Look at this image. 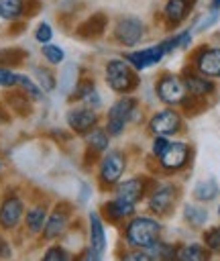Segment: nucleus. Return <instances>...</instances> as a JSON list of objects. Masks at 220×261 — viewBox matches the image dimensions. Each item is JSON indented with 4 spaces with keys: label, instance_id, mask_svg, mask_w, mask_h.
Returning a JSON list of instances; mask_svg holds the SVG:
<instances>
[{
    "label": "nucleus",
    "instance_id": "1",
    "mask_svg": "<svg viewBox=\"0 0 220 261\" xmlns=\"http://www.w3.org/2000/svg\"><path fill=\"white\" fill-rule=\"evenodd\" d=\"M104 80L116 94H130L139 88V75L124 57H112L104 65Z\"/></svg>",
    "mask_w": 220,
    "mask_h": 261
},
{
    "label": "nucleus",
    "instance_id": "2",
    "mask_svg": "<svg viewBox=\"0 0 220 261\" xmlns=\"http://www.w3.org/2000/svg\"><path fill=\"white\" fill-rule=\"evenodd\" d=\"M26 210V198L16 188H6L0 196V232H14L20 228Z\"/></svg>",
    "mask_w": 220,
    "mask_h": 261
},
{
    "label": "nucleus",
    "instance_id": "3",
    "mask_svg": "<svg viewBox=\"0 0 220 261\" xmlns=\"http://www.w3.org/2000/svg\"><path fill=\"white\" fill-rule=\"evenodd\" d=\"M136 114H139V102L136 98H132L130 94H124L120 96L106 112V133L110 137H120L126 128L128 122L136 120Z\"/></svg>",
    "mask_w": 220,
    "mask_h": 261
},
{
    "label": "nucleus",
    "instance_id": "4",
    "mask_svg": "<svg viewBox=\"0 0 220 261\" xmlns=\"http://www.w3.org/2000/svg\"><path fill=\"white\" fill-rule=\"evenodd\" d=\"M159 234H161V222L151 216H130L126 230H124L126 243L130 247L145 249V251L155 241H159Z\"/></svg>",
    "mask_w": 220,
    "mask_h": 261
},
{
    "label": "nucleus",
    "instance_id": "5",
    "mask_svg": "<svg viewBox=\"0 0 220 261\" xmlns=\"http://www.w3.org/2000/svg\"><path fill=\"white\" fill-rule=\"evenodd\" d=\"M71 216H73V204L67 202V200H59L51 206L49 210V216H47V222L43 226V232L39 234L41 241L45 243H53L57 239H61L69 224H71Z\"/></svg>",
    "mask_w": 220,
    "mask_h": 261
},
{
    "label": "nucleus",
    "instance_id": "6",
    "mask_svg": "<svg viewBox=\"0 0 220 261\" xmlns=\"http://www.w3.org/2000/svg\"><path fill=\"white\" fill-rule=\"evenodd\" d=\"M126 169V155L118 149H108L98 161V181L102 188H114Z\"/></svg>",
    "mask_w": 220,
    "mask_h": 261
},
{
    "label": "nucleus",
    "instance_id": "7",
    "mask_svg": "<svg viewBox=\"0 0 220 261\" xmlns=\"http://www.w3.org/2000/svg\"><path fill=\"white\" fill-rule=\"evenodd\" d=\"M147 35V24L143 18L134 16V14H126V16H120L116 22H114V29H112V39L122 45V47H134L139 45Z\"/></svg>",
    "mask_w": 220,
    "mask_h": 261
},
{
    "label": "nucleus",
    "instance_id": "8",
    "mask_svg": "<svg viewBox=\"0 0 220 261\" xmlns=\"http://www.w3.org/2000/svg\"><path fill=\"white\" fill-rule=\"evenodd\" d=\"M155 92H157L159 100L165 102L167 106H181L187 100V90H185L183 80L169 71L159 75V80L155 84Z\"/></svg>",
    "mask_w": 220,
    "mask_h": 261
},
{
    "label": "nucleus",
    "instance_id": "9",
    "mask_svg": "<svg viewBox=\"0 0 220 261\" xmlns=\"http://www.w3.org/2000/svg\"><path fill=\"white\" fill-rule=\"evenodd\" d=\"M65 122H67V128L73 133V135H88L92 128L98 126L100 122V116L94 108L90 106H84V104H73L71 108H67L65 112Z\"/></svg>",
    "mask_w": 220,
    "mask_h": 261
},
{
    "label": "nucleus",
    "instance_id": "10",
    "mask_svg": "<svg viewBox=\"0 0 220 261\" xmlns=\"http://www.w3.org/2000/svg\"><path fill=\"white\" fill-rule=\"evenodd\" d=\"M179 190L173 184H159L157 188H153V192H149L147 196V206L153 214L157 216H167L177 202Z\"/></svg>",
    "mask_w": 220,
    "mask_h": 261
},
{
    "label": "nucleus",
    "instance_id": "11",
    "mask_svg": "<svg viewBox=\"0 0 220 261\" xmlns=\"http://www.w3.org/2000/svg\"><path fill=\"white\" fill-rule=\"evenodd\" d=\"M41 8L39 0H0V16L2 22L14 24L29 20Z\"/></svg>",
    "mask_w": 220,
    "mask_h": 261
},
{
    "label": "nucleus",
    "instance_id": "12",
    "mask_svg": "<svg viewBox=\"0 0 220 261\" xmlns=\"http://www.w3.org/2000/svg\"><path fill=\"white\" fill-rule=\"evenodd\" d=\"M181 130V114L173 108L157 110L149 120V133L153 137H173Z\"/></svg>",
    "mask_w": 220,
    "mask_h": 261
},
{
    "label": "nucleus",
    "instance_id": "13",
    "mask_svg": "<svg viewBox=\"0 0 220 261\" xmlns=\"http://www.w3.org/2000/svg\"><path fill=\"white\" fill-rule=\"evenodd\" d=\"M67 100L71 104H84V106H90L94 110H98L102 106V96L96 88V82L94 77H88V75H79L75 86L71 88V92L67 94Z\"/></svg>",
    "mask_w": 220,
    "mask_h": 261
},
{
    "label": "nucleus",
    "instance_id": "14",
    "mask_svg": "<svg viewBox=\"0 0 220 261\" xmlns=\"http://www.w3.org/2000/svg\"><path fill=\"white\" fill-rule=\"evenodd\" d=\"M49 202L47 200H35L33 204L26 206L24 210V218H22V228L29 237H39L43 232V226L47 222L49 216Z\"/></svg>",
    "mask_w": 220,
    "mask_h": 261
},
{
    "label": "nucleus",
    "instance_id": "15",
    "mask_svg": "<svg viewBox=\"0 0 220 261\" xmlns=\"http://www.w3.org/2000/svg\"><path fill=\"white\" fill-rule=\"evenodd\" d=\"M157 159H159V167L163 171H169V173L179 171V169L185 167V163L189 159V147L185 143H181V141H173V143L169 141L167 149Z\"/></svg>",
    "mask_w": 220,
    "mask_h": 261
},
{
    "label": "nucleus",
    "instance_id": "16",
    "mask_svg": "<svg viewBox=\"0 0 220 261\" xmlns=\"http://www.w3.org/2000/svg\"><path fill=\"white\" fill-rule=\"evenodd\" d=\"M149 186L151 181L147 177H141V175H134V177H128V179H120L116 186H114V194L130 204H136L141 200H145L149 196Z\"/></svg>",
    "mask_w": 220,
    "mask_h": 261
},
{
    "label": "nucleus",
    "instance_id": "17",
    "mask_svg": "<svg viewBox=\"0 0 220 261\" xmlns=\"http://www.w3.org/2000/svg\"><path fill=\"white\" fill-rule=\"evenodd\" d=\"M163 57H165V49H163L161 43L143 47V49H139V51H128V53L124 55V59L132 65L134 71H143V69H147V67H153V65H157Z\"/></svg>",
    "mask_w": 220,
    "mask_h": 261
},
{
    "label": "nucleus",
    "instance_id": "18",
    "mask_svg": "<svg viewBox=\"0 0 220 261\" xmlns=\"http://www.w3.org/2000/svg\"><path fill=\"white\" fill-rule=\"evenodd\" d=\"M196 2L198 0H167L161 10V18H163L165 27L167 29L179 27L196 8Z\"/></svg>",
    "mask_w": 220,
    "mask_h": 261
},
{
    "label": "nucleus",
    "instance_id": "19",
    "mask_svg": "<svg viewBox=\"0 0 220 261\" xmlns=\"http://www.w3.org/2000/svg\"><path fill=\"white\" fill-rule=\"evenodd\" d=\"M194 67L206 77H220V47H200L194 55Z\"/></svg>",
    "mask_w": 220,
    "mask_h": 261
},
{
    "label": "nucleus",
    "instance_id": "20",
    "mask_svg": "<svg viewBox=\"0 0 220 261\" xmlns=\"http://www.w3.org/2000/svg\"><path fill=\"white\" fill-rule=\"evenodd\" d=\"M106 29H108V16L104 12H92L90 16H86L84 20H79L73 29V33L79 37V39H86V41H92V39H100L106 35Z\"/></svg>",
    "mask_w": 220,
    "mask_h": 261
},
{
    "label": "nucleus",
    "instance_id": "21",
    "mask_svg": "<svg viewBox=\"0 0 220 261\" xmlns=\"http://www.w3.org/2000/svg\"><path fill=\"white\" fill-rule=\"evenodd\" d=\"M134 210H136V204H130V202H126V200L114 196V198H110V200H106V202L102 204L100 214H102L104 218H108L110 222H118V220L130 218V216L134 214Z\"/></svg>",
    "mask_w": 220,
    "mask_h": 261
},
{
    "label": "nucleus",
    "instance_id": "22",
    "mask_svg": "<svg viewBox=\"0 0 220 261\" xmlns=\"http://www.w3.org/2000/svg\"><path fill=\"white\" fill-rule=\"evenodd\" d=\"M4 104L6 108L10 110V114L14 116H20V118H26L33 114V102L18 90V88H12V90H4Z\"/></svg>",
    "mask_w": 220,
    "mask_h": 261
},
{
    "label": "nucleus",
    "instance_id": "23",
    "mask_svg": "<svg viewBox=\"0 0 220 261\" xmlns=\"http://www.w3.org/2000/svg\"><path fill=\"white\" fill-rule=\"evenodd\" d=\"M88 234H90V249L96 255H102L106 249V230L100 212H90L88 216Z\"/></svg>",
    "mask_w": 220,
    "mask_h": 261
},
{
    "label": "nucleus",
    "instance_id": "24",
    "mask_svg": "<svg viewBox=\"0 0 220 261\" xmlns=\"http://www.w3.org/2000/svg\"><path fill=\"white\" fill-rule=\"evenodd\" d=\"M181 80L185 84L187 94H191L194 98H202V96H208L214 92V84L210 82V77H206L198 71H183Z\"/></svg>",
    "mask_w": 220,
    "mask_h": 261
},
{
    "label": "nucleus",
    "instance_id": "25",
    "mask_svg": "<svg viewBox=\"0 0 220 261\" xmlns=\"http://www.w3.org/2000/svg\"><path fill=\"white\" fill-rule=\"evenodd\" d=\"M84 141H86V151L92 153V155H96V157L98 155H104L110 149V135L102 126H96L88 135H84Z\"/></svg>",
    "mask_w": 220,
    "mask_h": 261
},
{
    "label": "nucleus",
    "instance_id": "26",
    "mask_svg": "<svg viewBox=\"0 0 220 261\" xmlns=\"http://www.w3.org/2000/svg\"><path fill=\"white\" fill-rule=\"evenodd\" d=\"M16 88L33 102V104H37V102H43L45 100V92L41 90V86L33 80V75H29V73H22V71H18V80H16Z\"/></svg>",
    "mask_w": 220,
    "mask_h": 261
},
{
    "label": "nucleus",
    "instance_id": "27",
    "mask_svg": "<svg viewBox=\"0 0 220 261\" xmlns=\"http://www.w3.org/2000/svg\"><path fill=\"white\" fill-rule=\"evenodd\" d=\"M33 80L41 86V90H43L45 94L55 92V90H57V84H59V80H57L53 67H49V65H35V67H33Z\"/></svg>",
    "mask_w": 220,
    "mask_h": 261
},
{
    "label": "nucleus",
    "instance_id": "28",
    "mask_svg": "<svg viewBox=\"0 0 220 261\" xmlns=\"http://www.w3.org/2000/svg\"><path fill=\"white\" fill-rule=\"evenodd\" d=\"M26 59H29L26 49H20V47H2L0 49V67L14 69V67L24 65Z\"/></svg>",
    "mask_w": 220,
    "mask_h": 261
},
{
    "label": "nucleus",
    "instance_id": "29",
    "mask_svg": "<svg viewBox=\"0 0 220 261\" xmlns=\"http://www.w3.org/2000/svg\"><path fill=\"white\" fill-rule=\"evenodd\" d=\"M81 259H84V255H73L57 243H51L41 257V261H81Z\"/></svg>",
    "mask_w": 220,
    "mask_h": 261
},
{
    "label": "nucleus",
    "instance_id": "30",
    "mask_svg": "<svg viewBox=\"0 0 220 261\" xmlns=\"http://www.w3.org/2000/svg\"><path fill=\"white\" fill-rule=\"evenodd\" d=\"M41 57L45 59L47 65L55 67V65H61L65 61V49L57 43H47V45H41Z\"/></svg>",
    "mask_w": 220,
    "mask_h": 261
},
{
    "label": "nucleus",
    "instance_id": "31",
    "mask_svg": "<svg viewBox=\"0 0 220 261\" xmlns=\"http://www.w3.org/2000/svg\"><path fill=\"white\" fill-rule=\"evenodd\" d=\"M175 261H208V251L202 245L191 243V245H185V247L177 249Z\"/></svg>",
    "mask_w": 220,
    "mask_h": 261
},
{
    "label": "nucleus",
    "instance_id": "32",
    "mask_svg": "<svg viewBox=\"0 0 220 261\" xmlns=\"http://www.w3.org/2000/svg\"><path fill=\"white\" fill-rule=\"evenodd\" d=\"M216 194H218V184H216L214 179H204V181H200V184L196 186V190H194V196H196L198 200H202V202H208V200L216 198Z\"/></svg>",
    "mask_w": 220,
    "mask_h": 261
},
{
    "label": "nucleus",
    "instance_id": "33",
    "mask_svg": "<svg viewBox=\"0 0 220 261\" xmlns=\"http://www.w3.org/2000/svg\"><path fill=\"white\" fill-rule=\"evenodd\" d=\"M33 37H35V41H37L39 45H47V43H51V41H53V27H51V22H47V20H39L37 27L33 29Z\"/></svg>",
    "mask_w": 220,
    "mask_h": 261
},
{
    "label": "nucleus",
    "instance_id": "34",
    "mask_svg": "<svg viewBox=\"0 0 220 261\" xmlns=\"http://www.w3.org/2000/svg\"><path fill=\"white\" fill-rule=\"evenodd\" d=\"M185 220L194 226H202L206 220H208V212L196 204H187L185 206Z\"/></svg>",
    "mask_w": 220,
    "mask_h": 261
},
{
    "label": "nucleus",
    "instance_id": "35",
    "mask_svg": "<svg viewBox=\"0 0 220 261\" xmlns=\"http://www.w3.org/2000/svg\"><path fill=\"white\" fill-rule=\"evenodd\" d=\"M218 16H220V10H218V8H210V12H208V14L200 16V18L196 20V24H194L191 33H202V31L210 29V27H212V24L218 20Z\"/></svg>",
    "mask_w": 220,
    "mask_h": 261
},
{
    "label": "nucleus",
    "instance_id": "36",
    "mask_svg": "<svg viewBox=\"0 0 220 261\" xmlns=\"http://www.w3.org/2000/svg\"><path fill=\"white\" fill-rule=\"evenodd\" d=\"M16 80H18V71L16 69L0 67V90H12V88H16Z\"/></svg>",
    "mask_w": 220,
    "mask_h": 261
},
{
    "label": "nucleus",
    "instance_id": "37",
    "mask_svg": "<svg viewBox=\"0 0 220 261\" xmlns=\"http://www.w3.org/2000/svg\"><path fill=\"white\" fill-rule=\"evenodd\" d=\"M120 261H153V257H151L149 251H145V249H136V251H130V253L122 255Z\"/></svg>",
    "mask_w": 220,
    "mask_h": 261
},
{
    "label": "nucleus",
    "instance_id": "38",
    "mask_svg": "<svg viewBox=\"0 0 220 261\" xmlns=\"http://www.w3.org/2000/svg\"><path fill=\"white\" fill-rule=\"evenodd\" d=\"M206 247H210L212 251H220V228H212L210 232L204 234Z\"/></svg>",
    "mask_w": 220,
    "mask_h": 261
},
{
    "label": "nucleus",
    "instance_id": "39",
    "mask_svg": "<svg viewBox=\"0 0 220 261\" xmlns=\"http://www.w3.org/2000/svg\"><path fill=\"white\" fill-rule=\"evenodd\" d=\"M169 145V137H153V145H151V153L155 157H159Z\"/></svg>",
    "mask_w": 220,
    "mask_h": 261
},
{
    "label": "nucleus",
    "instance_id": "40",
    "mask_svg": "<svg viewBox=\"0 0 220 261\" xmlns=\"http://www.w3.org/2000/svg\"><path fill=\"white\" fill-rule=\"evenodd\" d=\"M12 257V247L10 241L0 232V259H10Z\"/></svg>",
    "mask_w": 220,
    "mask_h": 261
},
{
    "label": "nucleus",
    "instance_id": "41",
    "mask_svg": "<svg viewBox=\"0 0 220 261\" xmlns=\"http://www.w3.org/2000/svg\"><path fill=\"white\" fill-rule=\"evenodd\" d=\"M6 122H10V110L6 108L4 102H0V124H6Z\"/></svg>",
    "mask_w": 220,
    "mask_h": 261
},
{
    "label": "nucleus",
    "instance_id": "42",
    "mask_svg": "<svg viewBox=\"0 0 220 261\" xmlns=\"http://www.w3.org/2000/svg\"><path fill=\"white\" fill-rule=\"evenodd\" d=\"M212 2V8H218L220 10V0H210Z\"/></svg>",
    "mask_w": 220,
    "mask_h": 261
},
{
    "label": "nucleus",
    "instance_id": "43",
    "mask_svg": "<svg viewBox=\"0 0 220 261\" xmlns=\"http://www.w3.org/2000/svg\"><path fill=\"white\" fill-rule=\"evenodd\" d=\"M2 171H4V161L0 159V175H2Z\"/></svg>",
    "mask_w": 220,
    "mask_h": 261
},
{
    "label": "nucleus",
    "instance_id": "44",
    "mask_svg": "<svg viewBox=\"0 0 220 261\" xmlns=\"http://www.w3.org/2000/svg\"><path fill=\"white\" fill-rule=\"evenodd\" d=\"M0 22H2V16H0Z\"/></svg>",
    "mask_w": 220,
    "mask_h": 261
},
{
    "label": "nucleus",
    "instance_id": "45",
    "mask_svg": "<svg viewBox=\"0 0 220 261\" xmlns=\"http://www.w3.org/2000/svg\"><path fill=\"white\" fill-rule=\"evenodd\" d=\"M218 214H220V208H218Z\"/></svg>",
    "mask_w": 220,
    "mask_h": 261
},
{
    "label": "nucleus",
    "instance_id": "46",
    "mask_svg": "<svg viewBox=\"0 0 220 261\" xmlns=\"http://www.w3.org/2000/svg\"><path fill=\"white\" fill-rule=\"evenodd\" d=\"M57 2H61V0H57Z\"/></svg>",
    "mask_w": 220,
    "mask_h": 261
}]
</instances>
